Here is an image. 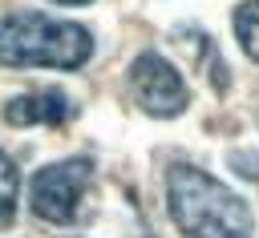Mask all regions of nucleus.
<instances>
[{
  "label": "nucleus",
  "mask_w": 259,
  "mask_h": 238,
  "mask_svg": "<svg viewBox=\"0 0 259 238\" xmlns=\"http://www.w3.org/2000/svg\"><path fill=\"white\" fill-rule=\"evenodd\" d=\"M49 4H65V8H85V4H93V0H49Z\"/></svg>",
  "instance_id": "obj_9"
},
{
  "label": "nucleus",
  "mask_w": 259,
  "mask_h": 238,
  "mask_svg": "<svg viewBox=\"0 0 259 238\" xmlns=\"http://www.w3.org/2000/svg\"><path fill=\"white\" fill-rule=\"evenodd\" d=\"M166 210L186 238H255L251 206L198 165L166 169Z\"/></svg>",
  "instance_id": "obj_1"
},
{
  "label": "nucleus",
  "mask_w": 259,
  "mask_h": 238,
  "mask_svg": "<svg viewBox=\"0 0 259 238\" xmlns=\"http://www.w3.org/2000/svg\"><path fill=\"white\" fill-rule=\"evenodd\" d=\"M231 24H235L239 48H243L251 61H259V0H243V4L235 8Z\"/></svg>",
  "instance_id": "obj_6"
},
{
  "label": "nucleus",
  "mask_w": 259,
  "mask_h": 238,
  "mask_svg": "<svg viewBox=\"0 0 259 238\" xmlns=\"http://www.w3.org/2000/svg\"><path fill=\"white\" fill-rule=\"evenodd\" d=\"M16 202H20V173H16V161L0 149V230L16 222Z\"/></svg>",
  "instance_id": "obj_7"
},
{
  "label": "nucleus",
  "mask_w": 259,
  "mask_h": 238,
  "mask_svg": "<svg viewBox=\"0 0 259 238\" xmlns=\"http://www.w3.org/2000/svg\"><path fill=\"white\" fill-rule=\"evenodd\" d=\"M93 56L85 24L45 12H12L0 24V65L8 69H81Z\"/></svg>",
  "instance_id": "obj_2"
},
{
  "label": "nucleus",
  "mask_w": 259,
  "mask_h": 238,
  "mask_svg": "<svg viewBox=\"0 0 259 238\" xmlns=\"http://www.w3.org/2000/svg\"><path fill=\"white\" fill-rule=\"evenodd\" d=\"M251 161H259L255 153H235V169H243L247 177H259V165H251Z\"/></svg>",
  "instance_id": "obj_8"
},
{
  "label": "nucleus",
  "mask_w": 259,
  "mask_h": 238,
  "mask_svg": "<svg viewBox=\"0 0 259 238\" xmlns=\"http://www.w3.org/2000/svg\"><path fill=\"white\" fill-rule=\"evenodd\" d=\"M125 81H130V93H134L138 109L150 113V117H178L190 105V93H186L182 73L162 52H154V48H146V52L134 56Z\"/></svg>",
  "instance_id": "obj_4"
},
{
  "label": "nucleus",
  "mask_w": 259,
  "mask_h": 238,
  "mask_svg": "<svg viewBox=\"0 0 259 238\" xmlns=\"http://www.w3.org/2000/svg\"><path fill=\"white\" fill-rule=\"evenodd\" d=\"M93 182V161L89 157H65V161H53L45 169L32 173V186H28V206L40 222L49 226H69L85 202V190Z\"/></svg>",
  "instance_id": "obj_3"
},
{
  "label": "nucleus",
  "mask_w": 259,
  "mask_h": 238,
  "mask_svg": "<svg viewBox=\"0 0 259 238\" xmlns=\"http://www.w3.org/2000/svg\"><path fill=\"white\" fill-rule=\"evenodd\" d=\"M73 117V101L61 89H40V93H20L4 105L8 125H65Z\"/></svg>",
  "instance_id": "obj_5"
}]
</instances>
